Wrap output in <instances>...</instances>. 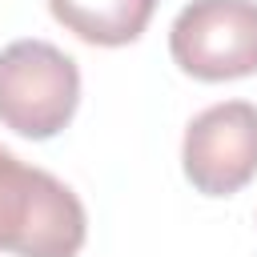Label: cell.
I'll use <instances>...</instances> for the list:
<instances>
[{"mask_svg":"<svg viewBox=\"0 0 257 257\" xmlns=\"http://www.w3.org/2000/svg\"><path fill=\"white\" fill-rule=\"evenodd\" d=\"M169 52L193 80L257 72V0H189L169 28Z\"/></svg>","mask_w":257,"mask_h":257,"instance_id":"obj_3","label":"cell"},{"mask_svg":"<svg viewBox=\"0 0 257 257\" xmlns=\"http://www.w3.org/2000/svg\"><path fill=\"white\" fill-rule=\"evenodd\" d=\"M48 8L84 44L120 48L149 28L157 0H48Z\"/></svg>","mask_w":257,"mask_h":257,"instance_id":"obj_5","label":"cell"},{"mask_svg":"<svg viewBox=\"0 0 257 257\" xmlns=\"http://www.w3.org/2000/svg\"><path fill=\"white\" fill-rule=\"evenodd\" d=\"M185 177L205 197H233L257 177V104L221 100L197 112L181 145Z\"/></svg>","mask_w":257,"mask_h":257,"instance_id":"obj_4","label":"cell"},{"mask_svg":"<svg viewBox=\"0 0 257 257\" xmlns=\"http://www.w3.org/2000/svg\"><path fill=\"white\" fill-rule=\"evenodd\" d=\"M80 104V68L48 40L0 48V124L28 141L56 137Z\"/></svg>","mask_w":257,"mask_h":257,"instance_id":"obj_2","label":"cell"},{"mask_svg":"<svg viewBox=\"0 0 257 257\" xmlns=\"http://www.w3.org/2000/svg\"><path fill=\"white\" fill-rule=\"evenodd\" d=\"M88 237L80 197L48 169L24 165L0 145V253L76 257Z\"/></svg>","mask_w":257,"mask_h":257,"instance_id":"obj_1","label":"cell"}]
</instances>
